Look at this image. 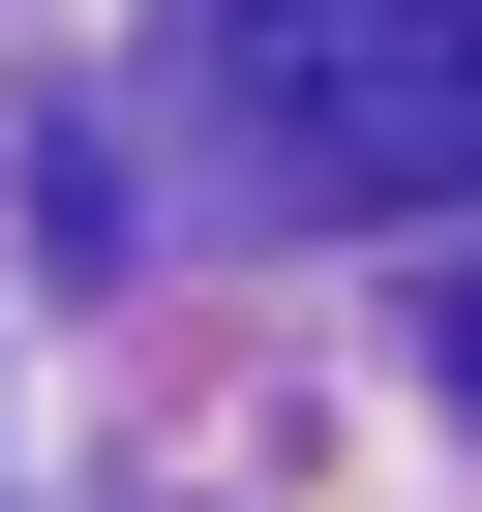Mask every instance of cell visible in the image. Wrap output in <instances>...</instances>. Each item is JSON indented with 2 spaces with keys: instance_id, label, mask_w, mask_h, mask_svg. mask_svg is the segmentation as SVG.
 <instances>
[{
  "instance_id": "cell-2",
  "label": "cell",
  "mask_w": 482,
  "mask_h": 512,
  "mask_svg": "<svg viewBox=\"0 0 482 512\" xmlns=\"http://www.w3.org/2000/svg\"><path fill=\"white\" fill-rule=\"evenodd\" d=\"M452 392H482V302H452Z\"/></svg>"
},
{
  "instance_id": "cell-1",
  "label": "cell",
  "mask_w": 482,
  "mask_h": 512,
  "mask_svg": "<svg viewBox=\"0 0 482 512\" xmlns=\"http://www.w3.org/2000/svg\"><path fill=\"white\" fill-rule=\"evenodd\" d=\"M211 151L272 211H452L482 181V0H241L211 31Z\"/></svg>"
}]
</instances>
